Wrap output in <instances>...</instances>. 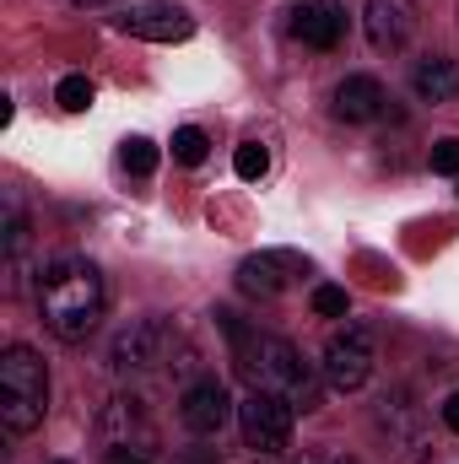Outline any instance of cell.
I'll return each instance as SVG.
<instances>
[{"label":"cell","mask_w":459,"mask_h":464,"mask_svg":"<svg viewBox=\"0 0 459 464\" xmlns=\"http://www.w3.org/2000/svg\"><path fill=\"white\" fill-rule=\"evenodd\" d=\"M217 324L228 330L232 362H238V372H243V383H249V389L281 394L292 411H319V383H314V372H308L303 351L292 346V341L249 330V324H243L238 314H228V308L217 314Z\"/></svg>","instance_id":"6da1fadb"},{"label":"cell","mask_w":459,"mask_h":464,"mask_svg":"<svg viewBox=\"0 0 459 464\" xmlns=\"http://www.w3.org/2000/svg\"><path fill=\"white\" fill-rule=\"evenodd\" d=\"M103 303H109V292H103V276H98L93 259L60 254V259L44 265V276H38V314H44L54 341H65V346L87 341L98 330V319H103Z\"/></svg>","instance_id":"7a4b0ae2"},{"label":"cell","mask_w":459,"mask_h":464,"mask_svg":"<svg viewBox=\"0 0 459 464\" xmlns=\"http://www.w3.org/2000/svg\"><path fill=\"white\" fill-rule=\"evenodd\" d=\"M49 411V367L33 346H5L0 356V421L5 432H33Z\"/></svg>","instance_id":"3957f363"},{"label":"cell","mask_w":459,"mask_h":464,"mask_svg":"<svg viewBox=\"0 0 459 464\" xmlns=\"http://www.w3.org/2000/svg\"><path fill=\"white\" fill-rule=\"evenodd\" d=\"M238 427H243V443L259 454V459H276L292 449V405L281 394H265V389H249V400L238 405Z\"/></svg>","instance_id":"277c9868"},{"label":"cell","mask_w":459,"mask_h":464,"mask_svg":"<svg viewBox=\"0 0 459 464\" xmlns=\"http://www.w3.org/2000/svg\"><path fill=\"white\" fill-rule=\"evenodd\" d=\"M373 362H378V346H373V330L367 324H346L325 341V383L336 394H356L367 378H373Z\"/></svg>","instance_id":"5b68a950"},{"label":"cell","mask_w":459,"mask_h":464,"mask_svg":"<svg viewBox=\"0 0 459 464\" xmlns=\"http://www.w3.org/2000/svg\"><path fill=\"white\" fill-rule=\"evenodd\" d=\"M168 341H173V335H168L162 319H130L114 341H109V362H114L119 372L162 367V362H168Z\"/></svg>","instance_id":"8992f818"},{"label":"cell","mask_w":459,"mask_h":464,"mask_svg":"<svg viewBox=\"0 0 459 464\" xmlns=\"http://www.w3.org/2000/svg\"><path fill=\"white\" fill-rule=\"evenodd\" d=\"M298 276H308V259H298L287 248H265V254H249L238 265V292H249V297H281Z\"/></svg>","instance_id":"52a82bcc"},{"label":"cell","mask_w":459,"mask_h":464,"mask_svg":"<svg viewBox=\"0 0 459 464\" xmlns=\"http://www.w3.org/2000/svg\"><path fill=\"white\" fill-rule=\"evenodd\" d=\"M119 27L130 38H146V44H184L195 33V16L184 5H168V0H146V5H130L119 16Z\"/></svg>","instance_id":"ba28073f"},{"label":"cell","mask_w":459,"mask_h":464,"mask_svg":"<svg viewBox=\"0 0 459 464\" xmlns=\"http://www.w3.org/2000/svg\"><path fill=\"white\" fill-rule=\"evenodd\" d=\"M416 22H422L416 0H367V11H362L367 44H373L378 54H395V49H405V44H411V33H416Z\"/></svg>","instance_id":"9c48e42d"},{"label":"cell","mask_w":459,"mask_h":464,"mask_svg":"<svg viewBox=\"0 0 459 464\" xmlns=\"http://www.w3.org/2000/svg\"><path fill=\"white\" fill-rule=\"evenodd\" d=\"M228 416H232V400H228V389H222L217 378H200V383H190V389H184L179 421H184L195 438H217V432L228 427Z\"/></svg>","instance_id":"30bf717a"},{"label":"cell","mask_w":459,"mask_h":464,"mask_svg":"<svg viewBox=\"0 0 459 464\" xmlns=\"http://www.w3.org/2000/svg\"><path fill=\"white\" fill-rule=\"evenodd\" d=\"M98 438H103V449H141V454H151V421H146L141 400H130V394L109 400L103 416H98Z\"/></svg>","instance_id":"8fae6325"},{"label":"cell","mask_w":459,"mask_h":464,"mask_svg":"<svg viewBox=\"0 0 459 464\" xmlns=\"http://www.w3.org/2000/svg\"><path fill=\"white\" fill-rule=\"evenodd\" d=\"M292 38L308 44V49H319V54H330L346 38V11L336 0H303L292 11Z\"/></svg>","instance_id":"7c38bea8"},{"label":"cell","mask_w":459,"mask_h":464,"mask_svg":"<svg viewBox=\"0 0 459 464\" xmlns=\"http://www.w3.org/2000/svg\"><path fill=\"white\" fill-rule=\"evenodd\" d=\"M384 109H389V98H384V87L373 76H346L336 87V119H346V124H367Z\"/></svg>","instance_id":"4fadbf2b"},{"label":"cell","mask_w":459,"mask_h":464,"mask_svg":"<svg viewBox=\"0 0 459 464\" xmlns=\"http://www.w3.org/2000/svg\"><path fill=\"white\" fill-rule=\"evenodd\" d=\"M411 92H416L422 103H449V98H459V65L444 60V54L422 60V65L411 71Z\"/></svg>","instance_id":"5bb4252c"},{"label":"cell","mask_w":459,"mask_h":464,"mask_svg":"<svg viewBox=\"0 0 459 464\" xmlns=\"http://www.w3.org/2000/svg\"><path fill=\"white\" fill-rule=\"evenodd\" d=\"M206 151H211V140H206V130H173V162H184V168H200L206 162Z\"/></svg>","instance_id":"9a60e30c"},{"label":"cell","mask_w":459,"mask_h":464,"mask_svg":"<svg viewBox=\"0 0 459 464\" xmlns=\"http://www.w3.org/2000/svg\"><path fill=\"white\" fill-rule=\"evenodd\" d=\"M119 157H124V168H130L135 179H146V173H157V157H162V151H157V146H151L146 135H130Z\"/></svg>","instance_id":"2e32d148"},{"label":"cell","mask_w":459,"mask_h":464,"mask_svg":"<svg viewBox=\"0 0 459 464\" xmlns=\"http://www.w3.org/2000/svg\"><path fill=\"white\" fill-rule=\"evenodd\" d=\"M265 168H270V151H265L259 140H243V146L232 151V173H238V179L254 184V179H265Z\"/></svg>","instance_id":"e0dca14e"},{"label":"cell","mask_w":459,"mask_h":464,"mask_svg":"<svg viewBox=\"0 0 459 464\" xmlns=\"http://www.w3.org/2000/svg\"><path fill=\"white\" fill-rule=\"evenodd\" d=\"M54 98H60L65 114H82V109H93V82H87V76H65Z\"/></svg>","instance_id":"ac0fdd59"},{"label":"cell","mask_w":459,"mask_h":464,"mask_svg":"<svg viewBox=\"0 0 459 464\" xmlns=\"http://www.w3.org/2000/svg\"><path fill=\"white\" fill-rule=\"evenodd\" d=\"M308 303H314V314H319V319H346V314H351L346 286H314V297H308Z\"/></svg>","instance_id":"d6986e66"},{"label":"cell","mask_w":459,"mask_h":464,"mask_svg":"<svg viewBox=\"0 0 459 464\" xmlns=\"http://www.w3.org/2000/svg\"><path fill=\"white\" fill-rule=\"evenodd\" d=\"M433 173H449V179H459V140H454V135H444V140L433 146Z\"/></svg>","instance_id":"ffe728a7"},{"label":"cell","mask_w":459,"mask_h":464,"mask_svg":"<svg viewBox=\"0 0 459 464\" xmlns=\"http://www.w3.org/2000/svg\"><path fill=\"white\" fill-rule=\"evenodd\" d=\"M109 464H151V454H141V449H109Z\"/></svg>","instance_id":"44dd1931"},{"label":"cell","mask_w":459,"mask_h":464,"mask_svg":"<svg viewBox=\"0 0 459 464\" xmlns=\"http://www.w3.org/2000/svg\"><path fill=\"white\" fill-rule=\"evenodd\" d=\"M444 427L459 438V394H449V400H444Z\"/></svg>","instance_id":"7402d4cb"},{"label":"cell","mask_w":459,"mask_h":464,"mask_svg":"<svg viewBox=\"0 0 459 464\" xmlns=\"http://www.w3.org/2000/svg\"><path fill=\"white\" fill-rule=\"evenodd\" d=\"M292 464H325V459H314V454H303V459H292Z\"/></svg>","instance_id":"603a6c76"},{"label":"cell","mask_w":459,"mask_h":464,"mask_svg":"<svg viewBox=\"0 0 459 464\" xmlns=\"http://www.w3.org/2000/svg\"><path fill=\"white\" fill-rule=\"evenodd\" d=\"M71 5H109V0H71Z\"/></svg>","instance_id":"cb8c5ba5"},{"label":"cell","mask_w":459,"mask_h":464,"mask_svg":"<svg viewBox=\"0 0 459 464\" xmlns=\"http://www.w3.org/2000/svg\"><path fill=\"white\" fill-rule=\"evenodd\" d=\"M60 464H65V459H60Z\"/></svg>","instance_id":"d4e9b609"}]
</instances>
